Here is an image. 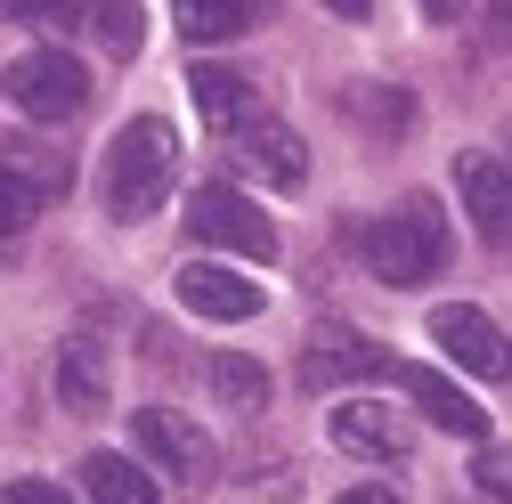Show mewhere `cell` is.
Masks as SVG:
<instances>
[{
  "instance_id": "obj_27",
  "label": "cell",
  "mask_w": 512,
  "mask_h": 504,
  "mask_svg": "<svg viewBox=\"0 0 512 504\" xmlns=\"http://www.w3.org/2000/svg\"><path fill=\"white\" fill-rule=\"evenodd\" d=\"M504 17H512V0H504Z\"/></svg>"
},
{
  "instance_id": "obj_13",
  "label": "cell",
  "mask_w": 512,
  "mask_h": 504,
  "mask_svg": "<svg viewBox=\"0 0 512 504\" xmlns=\"http://www.w3.org/2000/svg\"><path fill=\"white\" fill-rule=\"evenodd\" d=\"M187 98H196V114L212 122V131H236L244 114H261L252 82H244V74H228V66H196V74H187Z\"/></svg>"
},
{
  "instance_id": "obj_6",
  "label": "cell",
  "mask_w": 512,
  "mask_h": 504,
  "mask_svg": "<svg viewBox=\"0 0 512 504\" xmlns=\"http://www.w3.org/2000/svg\"><path fill=\"white\" fill-rule=\"evenodd\" d=\"M131 439H139V456L163 464L171 480H212V439L187 423V415H171V407H139V415H131Z\"/></svg>"
},
{
  "instance_id": "obj_23",
  "label": "cell",
  "mask_w": 512,
  "mask_h": 504,
  "mask_svg": "<svg viewBox=\"0 0 512 504\" xmlns=\"http://www.w3.org/2000/svg\"><path fill=\"white\" fill-rule=\"evenodd\" d=\"M334 504H399L391 488H350V496H334Z\"/></svg>"
},
{
  "instance_id": "obj_7",
  "label": "cell",
  "mask_w": 512,
  "mask_h": 504,
  "mask_svg": "<svg viewBox=\"0 0 512 504\" xmlns=\"http://www.w3.org/2000/svg\"><path fill=\"white\" fill-rule=\"evenodd\" d=\"M431 342L456 358L464 374H480V383H504V334L488 326V309H472V301H447V309H431Z\"/></svg>"
},
{
  "instance_id": "obj_19",
  "label": "cell",
  "mask_w": 512,
  "mask_h": 504,
  "mask_svg": "<svg viewBox=\"0 0 512 504\" xmlns=\"http://www.w3.org/2000/svg\"><path fill=\"white\" fill-rule=\"evenodd\" d=\"M350 106L366 114V131H382V139H399L407 122H415V98H407V90H374V82H358Z\"/></svg>"
},
{
  "instance_id": "obj_14",
  "label": "cell",
  "mask_w": 512,
  "mask_h": 504,
  "mask_svg": "<svg viewBox=\"0 0 512 504\" xmlns=\"http://www.w3.org/2000/svg\"><path fill=\"white\" fill-rule=\"evenodd\" d=\"M57 399H66L74 415H98L106 407V350L90 334H74L66 350H57Z\"/></svg>"
},
{
  "instance_id": "obj_3",
  "label": "cell",
  "mask_w": 512,
  "mask_h": 504,
  "mask_svg": "<svg viewBox=\"0 0 512 504\" xmlns=\"http://www.w3.org/2000/svg\"><path fill=\"white\" fill-rule=\"evenodd\" d=\"M187 236L220 244V252H244V261H277L269 212L252 204V196H236V187H196V196H187Z\"/></svg>"
},
{
  "instance_id": "obj_21",
  "label": "cell",
  "mask_w": 512,
  "mask_h": 504,
  "mask_svg": "<svg viewBox=\"0 0 512 504\" xmlns=\"http://www.w3.org/2000/svg\"><path fill=\"white\" fill-rule=\"evenodd\" d=\"M472 480H480L496 504H512V448H488V439H480V464H472Z\"/></svg>"
},
{
  "instance_id": "obj_17",
  "label": "cell",
  "mask_w": 512,
  "mask_h": 504,
  "mask_svg": "<svg viewBox=\"0 0 512 504\" xmlns=\"http://www.w3.org/2000/svg\"><path fill=\"white\" fill-rule=\"evenodd\" d=\"M90 41H98L106 57H139V41H147L139 0H90Z\"/></svg>"
},
{
  "instance_id": "obj_10",
  "label": "cell",
  "mask_w": 512,
  "mask_h": 504,
  "mask_svg": "<svg viewBox=\"0 0 512 504\" xmlns=\"http://www.w3.org/2000/svg\"><path fill=\"white\" fill-rule=\"evenodd\" d=\"M391 374H399V391H407L439 431H456V439H488V407H480L464 383H447L439 366H391Z\"/></svg>"
},
{
  "instance_id": "obj_15",
  "label": "cell",
  "mask_w": 512,
  "mask_h": 504,
  "mask_svg": "<svg viewBox=\"0 0 512 504\" xmlns=\"http://www.w3.org/2000/svg\"><path fill=\"white\" fill-rule=\"evenodd\" d=\"M82 496H90V504H163L155 480H147L131 456H106V448L82 464Z\"/></svg>"
},
{
  "instance_id": "obj_18",
  "label": "cell",
  "mask_w": 512,
  "mask_h": 504,
  "mask_svg": "<svg viewBox=\"0 0 512 504\" xmlns=\"http://www.w3.org/2000/svg\"><path fill=\"white\" fill-rule=\"evenodd\" d=\"M204 383L228 399V407H261L269 399V366H252V358H236V350H220L212 366H204Z\"/></svg>"
},
{
  "instance_id": "obj_25",
  "label": "cell",
  "mask_w": 512,
  "mask_h": 504,
  "mask_svg": "<svg viewBox=\"0 0 512 504\" xmlns=\"http://www.w3.org/2000/svg\"><path fill=\"white\" fill-rule=\"evenodd\" d=\"M423 17H464V0H423Z\"/></svg>"
},
{
  "instance_id": "obj_1",
  "label": "cell",
  "mask_w": 512,
  "mask_h": 504,
  "mask_svg": "<svg viewBox=\"0 0 512 504\" xmlns=\"http://www.w3.org/2000/svg\"><path fill=\"white\" fill-rule=\"evenodd\" d=\"M171 179H179V139H171V122H163V114L122 122L114 147H106V212H114V220L163 212Z\"/></svg>"
},
{
  "instance_id": "obj_5",
  "label": "cell",
  "mask_w": 512,
  "mask_h": 504,
  "mask_svg": "<svg viewBox=\"0 0 512 504\" xmlns=\"http://www.w3.org/2000/svg\"><path fill=\"white\" fill-rule=\"evenodd\" d=\"M456 196H464L472 236L512 261V171H504L496 155H456Z\"/></svg>"
},
{
  "instance_id": "obj_24",
  "label": "cell",
  "mask_w": 512,
  "mask_h": 504,
  "mask_svg": "<svg viewBox=\"0 0 512 504\" xmlns=\"http://www.w3.org/2000/svg\"><path fill=\"white\" fill-rule=\"evenodd\" d=\"M49 0H0V17H41Z\"/></svg>"
},
{
  "instance_id": "obj_9",
  "label": "cell",
  "mask_w": 512,
  "mask_h": 504,
  "mask_svg": "<svg viewBox=\"0 0 512 504\" xmlns=\"http://www.w3.org/2000/svg\"><path fill=\"white\" fill-rule=\"evenodd\" d=\"M236 155L261 171L277 196H293V187H309V147L285 131V122H269V114H244L236 122Z\"/></svg>"
},
{
  "instance_id": "obj_16",
  "label": "cell",
  "mask_w": 512,
  "mask_h": 504,
  "mask_svg": "<svg viewBox=\"0 0 512 504\" xmlns=\"http://www.w3.org/2000/svg\"><path fill=\"white\" fill-rule=\"evenodd\" d=\"M171 17L187 41H236L252 25V0H171Z\"/></svg>"
},
{
  "instance_id": "obj_22",
  "label": "cell",
  "mask_w": 512,
  "mask_h": 504,
  "mask_svg": "<svg viewBox=\"0 0 512 504\" xmlns=\"http://www.w3.org/2000/svg\"><path fill=\"white\" fill-rule=\"evenodd\" d=\"M0 504H74V496L57 488V480H9V488H0Z\"/></svg>"
},
{
  "instance_id": "obj_12",
  "label": "cell",
  "mask_w": 512,
  "mask_h": 504,
  "mask_svg": "<svg viewBox=\"0 0 512 504\" xmlns=\"http://www.w3.org/2000/svg\"><path fill=\"white\" fill-rule=\"evenodd\" d=\"M358 374H391V358H382L366 334H350V326L309 334V358H301V383H309V391H326V383H358Z\"/></svg>"
},
{
  "instance_id": "obj_8",
  "label": "cell",
  "mask_w": 512,
  "mask_h": 504,
  "mask_svg": "<svg viewBox=\"0 0 512 504\" xmlns=\"http://www.w3.org/2000/svg\"><path fill=\"white\" fill-rule=\"evenodd\" d=\"M179 309H196L204 326H244V318H261V285L220 269V261H187L179 269Z\"/></svg>"
},
{
  "instance_id": "obj_4",
  "label": "cell",
  "mask_w": 512,
  "mask_h": 504,
  "mask_svg": "<svg viewBox=\"0 0 512 504\" xmlns=\"http://www.w3.org/2000/svg\"><path fill=\"white\" fill-rule=\"evenodd\" d=\"M9 106L33 114V122H74L90 106V74L74 66L66 49H25L9 66Z\"/></svg>"
},
{
  "instance_id": "obj_20",
  "label": "cell",
  "mask_w": 512,
  "mask_h": 504,
  "mask_svg": "<svg viewBox=\"0 0 512 504\" xmlns=\"http://www.w3.org/2000/svg\"><path fill=\"white\" fill-rule=\"evenodd\" d=\"M33 204H41V187H33L17 163H0V236H17V228L33 220Z\"/></svg>"
},
{
  "instance_id": "obj_26",
  "label": "cell",
  "mask_w": 512,
  "mask_h": 504,
  "mask_svg": "<svg viewBox=\"0 0 512 504\" xmlns=\"http://www.w3.org/2000/svg\"><path fill=\"white\" fill-rule=\"evenodd\" d=\"M326 9H334V17H366V9H374V0H326Z\"/></svg>"
},
{
  "instance_id": "obj_11",
  "label": "cell",
  "mask_w": 512,
  "mask_h": 504,
  "mask_svg": "<svg viewBox=\"0 0 512 504\" xmlns=\"http://www.w3.org/2000/svg\"><path fill=\"white\" fill-rule=\"evenodd\" d=\"M326 431H334L342 456H366V464H399V456H407V423L382 407V399H342Z\"/></svg>"
},
{
  "instance_id": "obj_2",
  "label": "cell",
  "mask_w": 512,
  "mask_h": 504,
  "mask_svg": "<svg viewBox=\"0 0 512 504\" xmlns=\"http://www.w3.org/2000/svg\"><path fill=\"white\" fill-rule=\"evenodd\" d=\"M358 252H366V269L382 285H423V277L447 269V220H439L431 196H407L399 212H382V220L358 228Z\"/></svg>"
}]
</instances>
